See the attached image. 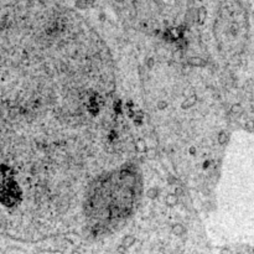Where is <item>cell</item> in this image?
<instances>
[{
	"instance_id": "obj_1",
	"label": "cell",
	"mask_w": 254,
	"mask_h": 254,
	"mask_svg": "<svg viewBox=\"0 0 254 254\" xmlns=\"http://www.w3.org/2000/svg\"><path fill=\"white\" fill-rule=\"evenodd\" d=\"M171 231H172V233H174L175 236H184L185 234V232H186V228L184 227L181 225V223H176V225H174L172 226V228H171Z\"/></svg>"
},
{
	"instance_id": "obj_2",
	"label": "cell",
	"mask_w": 254,
	"mask_h": 254,
	"mask_svg": "<svg viewBox=\"0 0 254 254\" xmlns=\"http://www.w3.org/2000/svg\"><path fill=\"white\" fill-rule=\"evenodd\" d=\"M135 237L134 236H131V234H128V236H125L123 239H121V244H123L124 247H127V248H130L131 246H134V243H135Z\"/></svg>"
},
{
	"instance_id": "obj_3",
	"label": "cell",
	"mask_w": 254,
	"mask_h": 254,
	"mask_svg": "<svg viewBox=\"0 0 254 254\" xmlns=\"http://www.w3.org/2000/svg\"><path fill=\"white\" fill-rule=\"evenodd\" d=\"M165 203L167 206L172 207V206H176V203H177V195L176 194H170L166 196L165 198Z\"/></svg>"
},
{
	"instance_id": "obj_4",
	"label": "cell",
	"mask_w": 254,
	"mask_h": 254,
	"mask_svg": "<svg viewBox=\"0 0 254 254\" xmlns=\"http://www.w3.org/2000/svg\"><path fill=\"white\" fill-rule=\"evenodd\" d=\"M206 14H207V11H206V9L203 6H201L197 10V17H198V23L200 24H203V21H205V19H206Z\"/></svg>"
},
{
	"instance_id": "obj_5",
	"label": "cell",
	"mask_w": 254,
	"mask_h": 254,
	"mask_svg": "<svg viewBox=\"0 0 254 254\" xmlns=\"http://www.w3.org/2000/svg\"><path fill=\"white\" fill-rule=\"evenodd\" d=\"M146 149H148V148H146L145 141L141 140V139H139V140L136 141V150H138L139 152H145Z\"/></svg>"
},
{
	"instance_id": "obj_6",
	"label": "cell",
	"mask_w": 254,
	"mask_h": 254,
	"mask_svg": "<svg viewBox=\"0 0 254 254\" xmlns=\"http://www.w3.org/2000/svg\"><path fill=\"white\" fill-rule=\"evenodd\" d=\"M195 103H196V98H195V96H192V97L187 98L186 102H184V103H182V108H190L191 106H194Z\"/></svg>"
},
{
	"instance_id": "obj_7",
	"label": "cell",
	"mask_w": 254,
	"mask_h": 254,
	"mask_svg": "<svg viewBox=\"0 0 254 254\" xmlns=\"http://www.w3.org/2000/svg\"><path fill=\"white\" fill-rule=\"evenodd\" d=\"M158 195H159V191L155 187H151V188H149L146 191V196L149 198H155V197H158Z\"/></svg>"
},
{
	"instance_id": "obj_8",
	"label": "cell",
	"mask_w": 254,
	"mask_h": 254,
	"mask_svg": "<svg viewBox=\"0 0 254 254\" xmlns=\"http://www.w3.org/2000/svg\"><path fill=\"white\" fill-rule=\"evenodd\" d=\"M227 140H228V135H227L226 131H222V133H219V135H218V143L219 144H222V145L226 144Z\"/></svg>"
},
{
	"instance_id": "obj_9",
	"label": "cell",
	"mask_w": 254,
	"mask_h": 254,
	"mask_svg": "<svg viewBox=\"0 0 254 254\" xmlns=\"http://www.w3.org/2000/svg\"><path fill=\"white\" fill-rule=\"evenodd\" d=\"M145 154H146V158L148 159H154L156 156V150L152 149V148H149L145 150Z\"/></svg>"
},
{
	"instance_id": "obj_10",
	"label": "cell",
	"mask_w": 254,
	"mask_h": 254,
	"mask_svg": "<svg viewBox=\"0 0 254 254\" xmlns=\"http://www.w3.org/2000/svg\"><path fill=\"white\" fill-rule=\"evenodd\" d=\"M127 247H124L123 244H120V246H118L117 247V252H118V254H127Z\"/></svg>"
},
{
	"instance_id": "obj_11",
	"label": "cell",
	"mask_w": 254,
	"mask_h": 254,
	"mask_svg": "<svg viewBox=\"0 0 254 254\" xmlns=\"http://www.w3.org/2000/svg\"><path fill=\"white\" fill-rule=\"evenodd\" d=\"M156 107H158V109H160V110H162V109H165L166 107H167V103L165 100H160V102H158V104H156Z\"/></svg>"
},
{
	"instance_id": "obj_12",
	"label": "cell",
	"mask_w": 254,
	"mask_h": 254,
	"mask_svg": "<svg viewBox=\"0 0 254 254\" xmlns=\"http://www.w3.org/2000/svg\"><path fill=\"white\" fill-rule=\"evenodd\" d=\"M231 110H232V113H236L237 114V113H240V112H242V107H240V104H234V106L232 107Z\"/></svg>"
},
{
	"instance_id": "obj_13",
	"label": "cell",
	"mask_w": 254,
	"mask_h": 254,
	"mask_svg": "<svg viewBox=\"0 0 254 254\" xmlns=\"http://www.w3.org/2000/svg\"><path fill=\"white\" fill-rule=\"evenodd\" d=\"M76 6L79 8V9H84V8H87V4L83 2V0H78V2L76 3Z\"/></svg>"
},
{
	"instance_id": "obj_14",
	"label": "cell",
	"mask_w": 254,
	"mask_h": 254,
	"mask_svg": "<svg viewBox=\"0 0 254 254\" xmlns=\"http://www.w3.org/2000/svg\"><path fill=\"white\" fill-rule=\"evenodd\" d=\"M247 129H254V120H248L246 123Z\"/></svg>"
},
{
	"instance_id": "obj_15",
	"label": "cell",
	"mask_w": 254,
	"mask_h": 254,
	"mask_svg": "<svg viewBox=\"0 0 254 254\" xmlns=\"http://www.w3.org/2000/svg\"><path fill=\"white\" fill-rule=\"evenodd\" d=\"M191 62H192V63H195V65H202V63H203V62H202V61H201L200 58H196V60H191Z\"/></svg>"
},
{
	"instance_id": "obj_16",
	"label": "cell",
	"mask_w": 254,
	"mask_h": 254,
	"mask_svg": "<svg viewBox=\"0 0 254 254\" xmlns=\"http://www.w3.org/2000/svg\"><path fill=\"white\" fill-rule=\"evenodd\" d=\"M188 152H190L191 155H195V154H196V149H195L194 146H191V148H190V150H188Z\"/></svg>"
},
{
	"instance_id": "obj_17",
	"label": "cell",
	"mask_w": 254,
	"mask_h": 254,
	"mask_svg": "<svg viewBox=\"0 0 254 254\" xmlns=\"http://www.w3.org/2000/svg\"><path fill=\"white\" fill-rule=\"evenodd\" d=\"M152 65H154V60H152V58H149V60H148V66H149V67H152Z\"/></svg>"
},
{
	"instance_id": "obj_18",
	"label": "cell",
	"mask_w": 254,
	"mask_h": 254,
	"mask_svg": "<svg viewBox=\"0 0 254 254\" xmlns=\"http://www.w3.org/2000/svg\"><path fill=\"white\" fill-rule=\"evenodd\" d=\"M50 254H63V253L61 252V250H52V252H51Z\"/></svg>"
},
{
	"instance_id": "obj_19",
	"label": "cell",
	"mask_w": 254,
	"mask_h": 254,
	"mask_svg": "<svg viewBox=\"0 0 254 254\" xmlns=\"http://www.w3.org/2000/svg\"><path fill=\"white\" fill-rule=\"evenodd\" d=\"M72 254H81V252L76 249V250H73V252H72Z\"/></svg>"
},
{
	"instance_id": "obj_20",
	"label": "cell",
	"mask_w": 254,
	"mask_h": 254,
	"mask_svg": "<svg viewBox=\"0 0 254 254\" xmlns=\"http://www.w3.org/2000/svg\"><path fill=\"white\" fill-rule=\"evenodd\" d=\"M115 2H117V3H124L125 0H115Z\"/></svg>"
},
{
	"instance_id": "obj_21",
	"label": "cell",
	"mask_w": 254,
	"mask_h": 254,
	"mask_svg": "<svg viewBox=\"0 0 254 254\" xmlns=\"http://www.w3.org/2000/svg\"><path fill=\"white\" fill-rule=\"evenodd\" d=\"M249 254H254V249H253V250H252V252H250Z\"/></svg>"
},
{
	"instance_id": "obj_22",
	"label": "cell",
	"mask_w": 254,
	"mask_h": 254,
	"mask_svg": "<svg viewBox=\"0 0 254 254\" xmlns=\"http://www.w3.org/2000/svg\"><path fill=\"white\" fill-rule=\"evenodd\" d=\"M198 2H201V0H198Z\"/></svg>"
}]
</instances>
